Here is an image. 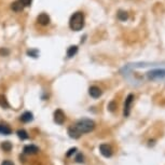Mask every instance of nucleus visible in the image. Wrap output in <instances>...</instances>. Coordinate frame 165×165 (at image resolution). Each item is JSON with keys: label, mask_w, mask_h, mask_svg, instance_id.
Segmentation results:
<instances>
[{"label": "nucleus", "mask_w": 165, "mask_h": 165, "mask_svg": "<svg viewBox=\"0 0 165 165\" xmlns=\"http://www.w3.org/2000/svg\"><path fill=\"white\" fill-rule=\"evenodd\" d=\"M18 1H20L25 8V7H29V6L31 5V1H33V0H18Z\"/></svg>", "instance_id": "obj_18"}, {"label": "nucleus", "mask_w": 165, "mask_h": 165, "mask_svg": "<svg viewBox=\"0 0 165 165\" xmlns=\"http://www.w3.org/2000/svg\"><path fill=\"white\" fill-rule=\"evenodd\" d=\"M95 123L94 121L90 119H83L78 121L75 125L70 126L68 128V134L71 138H79L82 134L90 133L94 130Z\"/></svg>", "instance_id": "obj_1"}, {"label": "nucleus", "mask_w": 165, "mask_h": 165, "mask_svg": "<svg viewBox=\"0 0 165 165\" xmlns=\"http://www.w3.org/2000/svg\"><path fill=\"white\" fill-rule=\"evenodd\" d=\"M134 100V95L128 94V96L125 99V104H124V117H128L131 112V106Z\"/></svg>", "instance_id": "obj_3"}, {"label": "nucleus", "mask_w": 165, "mask_h": 165, "mask_svg": "<svg viewBox=\"0 0 165 165\" xmlns=\"http://www.w3.org/2000/svg\"><path fill=\"white\" fill-rule=\"evenodd\" d=\"M12 133V130L8 124L0 123V134L2 135H10Z\"/></svg>", "instance_id": "obj_10"}, {"label": "nucleus", "mask_w": 165, "mask_h": 165, "mask_svg": "<svg viewBox=\"0 0 165 165\" xmlns=\"http://www.w3.org/2000/svg\"><path fill=\"white\" fill-rule=\"evenodd\" d=\"M148 77L150 79H154V78H162L165 77V70H153V71H150Z\"/></svg>", "instance_id": "obj_9"}, {"label": "nucleus", "mask_w": 165, "mask_h": 165, "mask_svg": "<svg viewBox=\"0 0 165 165\" xmlns=\"http://www.w3.org/2000/svg\"><path fill=\"white\" fill-rule=\"evenodd\" d=\"M1 148H2L5 151H10V150L12 149V145L9 141H5V143H1Z\"/></svg>", "instance_id": "obj_17"}, {"label": "nucleus", "mask_w": 165, "mask_h": 165, "mask_svg": "<svg viewBox=\"0 0 165 165\" xmlns=\"http://www.w3.org/2000/svg\"><path fill=\"white\" fill-rule=\"evenodd\" d=\"M118 18H119L120 21H122V22H125V21L128 18V13L125 11L120 10V11L118 12Z\"/></svg>", "instance_id": "obj_14"}, {"label": "nucleus", "mask_w": 165, "mask_h": 165, "mask_svg": "<svg viewBox=\"0 0 165 165\" xmlns=\"http://www.w3.org/2000/svg\"><path fill=\"white\" fill-rule=\"evenodd\" d=\"M83 159H84V158H83V155H82L81 153H79L77 156H76V161H77L78 163H83V162H84Z\"/></svg>", "instance_id": "obj_20"}, {"label": "nucleus", "mask_w": 165, "mask_h": 165, "mask_svg": "<svg viewBox=\"0 0 165 165\" xmlns=\"http://www.w3.org/2000/svg\"><path fill=\"white\" fill-rule=\"evenodd\" d=\"M77 151V148H71L70 150H69V152L67 153V156H70L73 153H75V152Z\"/></svg>", "instance_id": "obj_21"}, {"label": "nucleus", "mask_w": 165, "mask_h": 165, "mask_svg": "<svg viewBox=\"0 0 165 165\" xmlns=\"http://www.w3.org/2000/svg\"><path fill=\"white\" fill-rule=\"evenodd\" d=\"M88 94H90L93 98H98L101 95V90L98 86H91L90 90H88Z\"/></svg>", "instance_id": "obj_7"}, {"label": "nucleus", "mask_w": 165, "mask_h": 165, "mask_svg": "<svg viewBox=\"0 0 165 165\" xmlns=\"http://www.w3.org/2000/svg\"><path fill=\"white\" fill-rule=\"evenodd\" d=\"M0 53H2L3 55H8V54H9V51H8V50H3V49H1V50H0Z\"/></svg>", "instance_id": "obj_24"}, {"label": "nucleus", "mask_w": 165, "mask_h": 165, "mask_svg": "<svg viewBox=\"0 0 165 165\" xmlns=\"http://www.w3.org/2000/svg\"><path fill=\"white\" fill-rule=\"evenodd\" d=\"M18 137H20L22 140H24V139H27L28 138V134H27V132L26 131H24V130H18Z\"/></svg>", "instance_id": "obj_16"}, {"label": "nucleus", "mask_w": 165, "mask_h": 165, "mask_svg": "<svg viewBox=\"0 0 165 165\" xmlns=\"http://www.w3.org/2000/svg\"><path fill=\"white\" fill-rule=\"evenodd\" d=\"M39 151V148L35 145H27L24 147V152L26 154H36Z\"/></svg>", "instance_id": "obj_8"}, {"label": "nucleus", "mask_w": 165, "mask_h": 165, "mask_svg": "<svg viewBox=\"0 0 165 165\" xmlns=\"http://www.w3.org/2000/svg\"><path fill=\"white\" fill-rule=\"evenodd\" d=\"M99 151L105 158H110L112 155V149H111L110 146L106 145V143H103V145L99 146Z\"/></svg>", "instance_id": "obj_5"}, {"label": "nucleus", "mask_w": 165, "mask_h": 165, "mask_svg": "<svg viewBox=\"0 0 165 165\" xmlns=\"http://www.w3.org/2000/svg\"><path fill=\"white\" fill-rule=\"evenodd\" d=\"M11 9L13 10L14 12H21V11H23V9H24V6L18 0V1H14V2L11 3Z\"/></svg>", "instance_id": "obj_11"}, {"label": "nucleus", "mask_w": 165, "mask_h": 165, "mask_svg": "<svg viewBox=\"0 0 165 165\" xmlns=\"http://www.w3.org/2000/svg\"><path fill=\"white\" fill-rule=\"evenodd\" d=\"M78 52V46L77 45H71L68 48V50H67V57L71 58L73 57L76 54H77Z\"/></svg>", "instance_id": "obj_13"}, {"label": "nucleus", "mask_w": 165, "mask_h": 165, "mask_svg": "<svg viewBox=\"0 0 165 165\" xmlns=\"http://www.w3.org/2000/svg\"><path fill=\"white\" fill-rule=\"evenodd\" d=\"M1 165H14V164H13V162H11V161L6 160V161H3V162L1 163Z\"/></svg>", "instance_id": "obj_22"}, {"label": "nucleus", "mask_w": 165, "mask_h": 165, "mask_svg": "<svg viewBox=\"0 0 165 165\" xmlns=\"http://www.w3.org/2000/svg\"><path fill=\"white\" fill-rule=\"evenodd\" d=\"M0 106L2 108H5V109L9 108V103H8L5 95H0Z\"/></svg>", "instance_id": "obj_15"}, {"label": "nucleus", "mask_w": 165, "mask_h": 165, "mask_svg": "<svg viewBox=\"0 0 165 165\" xmlns=\"http://www.w3.org/2000/svg\"><path fill=\"white\" fill-rule=\"evenodd\" d=\"M69 27L73 30L79 31L84 27V15L82 12H76L69 20Z\"/></svg>", "instance_id": "obj_2"}, {"label": "nucleus", "mask_w": 165, "mask_h": 165, "mask_svg": "<svg viewBox=\"0 0 165 165\" xmlns=\"http://www.w3.org/2000/svg\"><path fill=\"white\" fill-rule=\"evenodd\" d=\"M33 113L29 112V111H26V112H24L22 116H21V121L25 122V123H27V122H30L33 121Z\"/></svg>", "instance_id": "obj_12"}, {"label": "nucleus", "mask_w": 165, "mask_h": 165, "mask_svg": "<svg viewBox=\"0 0 165 165\" xmlns=\"http://www.w3.org/2000/svg\"><path fill=\"white\" fill-rule=\"evenodd\" d=\"M28 54L29 55H33V57H37L38 52H37V51H28Z\"/></svg>", "instance_id": "obj_23"}, {"label": "nucleus", "mask_w": 165, "mask_h": 165, "mask_svg": "<svg viewBox=\"0 0 165 165\" xmlns=\"http://www.w3.org/2000/svg\"><path fill=\"white\" fill-rule=\"evenodd\" d=\"M116 108H117V104H116V101H111V103L108 105V109H109L110 111H115Z\"/></svg>", "instance_id": "obj_19"}, {"label": "nucleus", "mask_w": 165, "mask_h": 165, "mask_svg": "<svg viewBox=\"0 0 165 165\" xmlns=\"http://www.w3.org/2000/svg\"><path fill=\"white\" fill-rule=\"evenodd\" d=\"M65 120H66V116H65V113L63 112L62 109H57L56 111L54 112V121L55 123L60 124V125H62L63 123L65 122Z\"/></svg>", "instance_id": "obj_4"}, {"label": "nucleus", "mask_w": 165, "mask_h": 165, "mask_svg": "<svg viewBox=\"0 0 165 165\" xmlns=\"http://www.w3.org/2000/svg\"><path fill=\"white\" fill-rule=\"evenodd\" d=\"M37 21L38 23H39L40 25H42V26H46V25L50 24V16L48 15L46 13H41L38 15L37 18Z\"/></svg>", "instance_id": "obj_6"}]
</instances>
